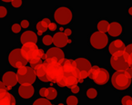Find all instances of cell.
<instances>
[{"mask_svg": "<svg viewBox=\"0 0 132 105\" xmlns=\"http://www.w3.org/2000/svg\"><path fill=\"white\" fill-rule=\"evenodd\" d=\"M20 52L22 56L34 66L40 64V60L44 58V52L34 43L24 44L20 48Z\"/></svg>", "mask_w": 132, "mask_h": 105, "instance_id": "cell-1", "label": "cell"}, {"mask_svg": "<svg viewBox=\"0 0 132 105\" xmlns=\"http://www.w3.org/2000/svg\"><path fill=\"white\" fill-rule=\"evenodd\" d=\"M48 82H57L63 77L62 65L57 59L48 58L44 62Z\"/></svg>", "mask_w": 132, "mask_h": 105, "instance_id": "cell-2", "label": "cell"}, {"mask_svg": "<svg viewBox=\"0 0 132 105\" xmlns=\"http://www.w3.org/2000/svg\"><path fill=\"white\" fill-rule=\"evenodd\" d=\"M128 55L124 51L113 54L110 58V65L117 72H125L129 67L128 65Z\"/></svg>", "mask_w": 132, "mask_h": 105, "instance_id": "cell-3", "label": "cell"}, {"mask_svg": "<svg viewBox=\"0 0 132 105\" xmlns=\"http://www.w3.org/2000/svg\"><path fill=\"white\" fill-rule=\"evenodd\" d=\"M132 79L125 72H116L111 77V82L115 89L127 90L131 85Z\"/></svg>", "mask_w": 132, "mask_h": 105, "instance_id": "cell-4", "label": "cell"}, {"mask_svg": "<svg viewBox=\"0 0 132 105\" xmlns=\"http://www.w3.org/2000/svg\"><path fill=\"white\" fill-rule=\"evenodd\" d=\"M16 75H18V82L21 84H32L35 82L37 78L34 69L27 65L18 69Z\"/></svg>", "mask_w": 132, "mask_h": 105, "instance_id": "cell-5", "label": "cell"}, {"mask_svg": "<svg viewBox=\"0 0 132 105\" xmlns=\"http://www.w3.org/2000/svg\"><path fill=\"white\" fill-rule=\"evenodd\" d=\"M54 18L56 23L59 25H68L73 19V13L70 8L67 7V6H60L55 11Z\"/></svg>", "mask_w": 132, "mask_h": 105, "instance_id": "cell-6", "label": "cell"}, {"mask_svg": "<svg viewBox=\"0 0 132 105\" xmlns=\"http://www.w3.org/2000/svg\"><path fill=\"white\" fill-rule=\"evenodd\" d=\"M109 44V38L107 35L100 32H95L90 36V45L93 48L101 50L104 49Z\"/></svg>", "mask_w": 132, "mask_h": 105, "instance_id": "cell-7", "label": "cell"}, {"mask_svg": "<svg viewBox=\"0 0 132 105\" xmlns=\"http://www.w3.org/2000/svg\"><path fill=\"white\" fill-rule=\"evenodd\" d=\"M8 62L11 64V66L18 69L26 66V64H27V61L21 55L20 48H16L10 52L8 55Z\"/></svg>", "mask_w": 132, "mask_h": 105, "instance_id": "cell-8", "label": "cell"}, {"mask_svg": "<svg viewBox=\"0 0 132 105\" xmlns=\"http://www.w3.org/2000/svg\"><path fill=\"white\" fill-rule=\"evenodd\" d=\"M62 65V72H63V76H75V77L78 78V67H77L76 62L70 59H65V61L63 62Z\"/></svg>", "mask_w": 132, "mask_h": 105, "instance_id": "cell-9", "label": "cell"}, {"mask_svg": "<svg viewBox=\"0 0 132 105\" xmlns=\"http://www.w3.org/2000/svg\"><path fill=\"white\" fill-rule=\"evenodd\" d=\"M44 58L48 59V58H56L58 60V62L61 64H63V62L65 61V54L60 48L57 47H51L47 50V52H46V55H44Z\"/></svg>", "mask_w": 132, "mask_h": 105, "instance_id": "cell-10", "label": "cell"}, {"mask_svg": "<svg viewBox=\"0 0 132 105\" xmlns=\"http://www.w3.org/2000/svg\"><path fill=\"white\" fill-rule=\"evenodd\" d=\"M72 40L68 39V36L63 32H56L53 36V44L57 48L65 47L68 44H71Z\"/></svg>", "mask_w": 132, "mask_h": 105, "instance_id": "cell-11", "label": "cell"}, {"mask_svg": "<svg viewBox=\"0 0 132 105\" xmlns=\"http://www.w3.org/2000/svg\"><path fill=\"white\" fill-rule=\"evenodd\" d=\"M18 82V75L14 72H6L2 76V83L7 87V90L11 89L13 86L16 85Z\"/></svg>", "mask_w": 132, "mask_h": 105, "instance_id": "cell-12", "label": "cell"}, {"mask_svg": "<svg viewBox=\"0 0 132 105\" xmlns=\"http://www.w3.org/2000/svg\"><path fill=\"white\" fill-rule=\"evenodd\" d=\"M93 80L95 81L96 83L98 84V85H104V84L107 83L109 80V72L104 68H99Z\"/></svg>", "mask_w": 132, "mask_h": 105, "instance_id": "cell-13", "label": "cell"}, {"mask_svg": "<svg viewBox=\"0 0 132 105\" xmlns=\"http://www.w3.org/2000/svg\"><path fill=\"white\" fill-rule=\"evenodd\" d=\"M35 90L32 84H21L18 88V94L23 99H30L34 95Z\"/></svg>", "mask_w": 132, "mask_h": 105, "instance_id": "cell-14", "label": "cell"}, {"mask_svg": "<svg viewBox=\"0 0 132 105\" xmlns=\"http://www.w3.org/2000/svg\"><path fill=\"white\" fill-rule=\"evenodd\" d=\"M0 105H16V99L6 89L0 91Z\"/></svg>", "mask_w": 132, "mask_h": 105, "instance_id": "cell-15", "label": "cell"}, {"mask_svg": "<svg viewBox=\"0 0 132 105\" xmlns=\"http://www.w3.org/2000/svg\"><path fill=\"white\" fill-rule=\"evenodd\" d=\"M123 31V26L119 22H112L109 24V28H108V33L113 37L119 36Z\"/></svg>", "mask_w": 132, "mask_h": 105, "instance_id": "cell-16", "label": "cell"}, {"mask_svg": "<svg viewBox=\"0 0 132 105\" xmlns=\"http://www.w3.org/2000/svg\"><path fill=\"white\" fill-rule=\"evenodd\" d=\"M33 69L36 72V75L37 76V78H39V80H41L42 82H48L47 76V72H46V66L44 62L35 65Z\"/></svg>", "mask_w": 132, "mask_h": 105, "instance_id": "cell-17", "label": "cell"}, {"mask_svg": "<svg viewBox=\"0 0 132 105\" xmlns=\"http://www.w3.org/2000/svg\"><path fill=\"white\" fill-rule=\"evenodd\" d=\"M20 41H21V43H23V45L27 43L37 44V34L34 33L33 31H26V32H24L21 36H20Z\"/></svg>", "mask_w": 132, "mask_h": 105, "instance_id": "cell-18", "label": "cell"}, {"mask_svg": "<svg viewBox=\"0 0 132 105\" xmlns=\"http://www.w3.org/2000/svg\"><path fill=\"white\" fill-rule=\"evenodd\" d=\"M77 64V67H78V71H85V72H87L91 69L92 64L86 58H83V57H80V58H78L75 60Z\"/></svg>", "mask_w": 132, "mask_h": 105, "instance_id": "cell-19", "label": "cell"}, {"mask_svg": "<svg viewBox=\"0 0 132 105\" xmlns=\"http://www.w3.org/2000/svg\"><path fill=\"white\" fill-rule=\"evenodd\" d=\"M125 48H126L125 44L123 43L121 40H114V41L109 45V52H110L111 55H113V54H115V52H117L124 51Z\"/></svg>", "mask_w": 132, "mask_h": 105, "instance_id": "cell-20", "label": "cell"}, {"mask_svg": "<svg viewBox=\"0 0 132 105\" xmlns=\"http://www.w3.org/2000/svg\"><path fill=\"white\" fill-rule=\"evenodd\" d=\"M50 20L48 19V18H44L43 20H41L40 22H38V23L37 24V29L38 32H40V33H44V32H46L47 29H48V25L49 24H50Z\"/></svg>", "mask_w": 132, "mask_h": 105, "instance_id": "cell-21", "label": "cell"}, {"mask_svg": "<svg viewBox=\"0 0 132 105\" xmlns=\"http://www.w3.org/2000/svg\"><path fill=\"white\" fill-rule=\"evenodd\" d=\"M57 97V91L55 88L53 87H49L46 89V93H45V98L49 100H55Z\"/></svg>", "mask_w": 132, "mask_h": 105, "instance_id": "cell-22", "label": "cell"}, {"mask_svg": "<svg viewBox=\"0 0 132 105\" xmlns=\"http://www.w3.org/2000/svg\"><path fill=\"white\" fill-rule=\"evenodd\" d=\"M109 23L107 21V20H100V21L97 23V29H98V32L100 33L105 34L106 32H108V28H109Z\"/></svg>", "mask_w": 132, "mask_h": 105, "instance_id": "cell-23", "label": "cell"}, {"mask_svg": "<svg viewBox=\"0 0 132 105\" xmlns=\"http://www.w3.org/2000/svg\"><path fill=\"white\" fill-rule=\"evenodd\" d=\"M86 96L90 100L96 99L97 97V91L95 88H89V89H87V91H86Z\"/></svg>", "mask_w": 132, "mask_h": 105, "instance_id": "cell-24", "label": "cell"}, {"mask_svg": "<svg viewBox=\"0 0 132 105\" xmlns=\"http://www.w3.org/2000/svg\"><path fill=\"white\" fill-rule=\"evenodd\" d=\"M124 52L128 55V65L132 68V45H128V46H126Z\"/></svg>", "mask_w": 132, "mask_h": 105, "instance_id": "cell-25", "label": "cell"}, {"mask_svg": "<svg viewBox=\"0 0 132 105\" xmlns=\"http://www.w3.org/2000/svg\"><path fill=\"white\" fill-rule=\"evenodd\" d=\"M121 105H132V96L125 95L120 100Z\"/></svg>", "mask_w": 132, "mask_h": 105, "instance_id": "cell-26", "label": "cell"}, {"mask_svg": "<svg viewBox=\"0 0 132 105\" xmlns=\"http://www.w3.org/2000/svg\"><path fill=\"white\" fill-rule=\"evenodd\" d=\"M67 104L68 105H78V99L74 95H70L67 98Z\"/></svg>", "mask_w": 132, "mask_h": 105, "instance_id": "cell-27", "label": "cell"}, {"mask_svg": "<svg viewBox=\"0 0 132 105\" xmlns=\"http://www.w3.org/2000/svg\"><path fill=\"white\" fill-rule=\"evenodd\" d=\"M50 104V101H48L46 98H39L37 101H34L33 105H49Z\"/></svg>", "mask_w": 132, "mask_h": 105, "instance_id": "cell-28", "label": "cell"}, {"mask_svg": "<svg viewBox=\"0 0 132 105\" xmlns=\"http://www.w3.org/2000/svg\"><path fill=\"white\" fill-rule=\"evenodd\" d=\"M98 69L99 68L97 66H92L91 69L87 72V77H89L90 79H94V77H95L96 74H97V72L98 71Z\"/></svg>", "mask_w": 132, "mask_h": 105, "instance_id": "cell-29", "label": "cell"}, {"mask_svg": "<svg viewBox=\"0 0 132 105\" xmlns=\"http://www.w3.org/2000/svg\"><path fill=\"white\" fill-rule=\"evenodd\" d=\"M42 42L45 45H50L53 43V37H51L50 35H45L42 38Z\"/></svg>", "mask_w": 132, "mask_h": 105, "instance_id": "cell-30", "label": "cell"}, {"mask_svg": "<svg viewBox=\"0 0 132 105\" xmlns=\"http://www.w3.org/2000/svg\"><path fill=\"white\" fill-rule=\"evenodd\" d=\"M11 31L13 32L14 34H18L21 31V25L19 24H14L11 26Z\"/></svg>", "mask_w": 132, "mask_h": 105, "instance_id": "cell-31", "label": "cell"}, {"mask_svg": "<svg viewBox=\"0 0 132 105\" xmlns=\"http://www.w3.org/2000/svg\"><path fill=\"white\" fill-rule=\"evenodd\" d=\"M6 15H7V10L5 6H0V18L6 17Z\"/></svg>", "mask_w": 132, "mask_h": 105, "instance_id": "cell-32", "label": "cell"}, {"mask_svg": "<svg viewBox=\"0 0 132 105\" xmlns=\"http://www.w3.org/2000/svg\"><path fill=\"white\" fill-rule=\"evenodd\" d=\"M11 4L14 7H20L22 6V4H23V2L22 1H12Z\"/></svg>", "mask_w": 132, "mask_h": 105, "instance_id": "cell-33", "label": "cell"}, {"mask_svg": "<svg viewBox=\"0 0 132 105\" xmlns=\"http://www.w3.org/2000/svg\"><path fill=\"white\" fill-rule=\"evenodd\" d=\"M20 25H21L22 28H27L29 26V22L27 20H22Z\"/></svg>", "mask_w": 132, "mask_h": 105, "instance_id": "cell-34", "label": "cell"}, {"mask_svg": "<svg viewBox=\"0 0 132 105\" xmlns=\"http://www.w3.org/2000/svg\"><path fill=\"white\" fill-rule=\"evenodd\" d=\"M70 89H71V91L73 92V93H78V91H79V87H78V85L73 86V87H71Z\"/></svg>", "mask_w": 132, "mask_h": 105, "instance_id": "cell-35", "label": "cell"}, {"mask_svg": "<svg viewBox=\"0 0 132 105\" xmlns=\"http://www.w3.org/2000/svg\"><path fill=\"white\" fill-rule=\"evenodd\" d=\"M48 29L50 30V31H55V30L56 29V25L54 23H50L48 25Z\"/></svg>", "mask_w": 132, "mask_h": 105, "instance_id": "cell-36", "label": "cell"}, {"mask_svg": "<svg viewBox=\"0 0 132 105\" xmlns=\"http://www.w3.org/2000/svg\"><path fill=\"white\" fill-rule=\"evenodd\" d=\"M125 72H126V74L132 79V68H131V67H128V68L125 71Z\"/></svg>", "mask_w": 132, "mask_h": 105, "instance_id": "cell-37", "label": "cell"}, {"mask_svg": "<svg viewBox=\"0 0 132 105\" xmlns=\"http://www.w3.org/2000/svg\"><path fill=\"white\" fill-rule=\"evenodd\" d=\"M64 34L67 35V36H69V35H72V30L70 29V28H67V29H65Z\"/></svg>", "mask_w": 132, "mask_h": 105, "instance_id": "cell-38", "label": "cell"}, {"mask_svg": "<svg viewBox=\"0 0 132 105\" xmlns=\"http://www.w3.org/2000/svg\"><path fill=\"white\" fill-rule=\"evenodd\" d=\"M46 89H47V88H41V89H40V91H39V93H40V95L42 96L43 98H45Z\"/></svg>", "mask_w": 132, "mask_h": 105, "instance_id": "cell-39", "label": "cell"}, {"mask_svg": "<svg viewBox=\"0 0 132 105\" xmlns=\"http://www.w3.org/2000/svg\"><path fill=\"white\" fill-rule=\"evenodd\" d=\"M128 15H129V16H132V6H130V7H128Z\"/></svg>", "mask_w": 132, "mask_h": 105, "instance_id": "cell-40", "label": "cell"}, {"mask_svg": "<svg viewBox=\"0 0 132 105\" xmlns=\"http://www.w3.org/2000/svg\"><path fill=\"white\" fill-rule=\"evenodd\" d=\"M37 35H42V33H40V32H38V33H37Z\"/></svg>", "mask_w": 132, "mask_h": 105, "instance_id": "cell-41", "label": "cell"}, {"mask_svg": "<svg viewBox=\"0 0 132 105\" xmlns=\"http://www.w3.org/2000/svg\"><path fill=\"white\" fill-rule=\"evenodd\" d=\"M58 105H64V104H62V103H60V104H58Z\"/></svg>", "mask_w": 132, "mask_h": 105, "instance_id": "cell-42", "label": "cell"}, {"mask_svg": "<svg viewBox=\"0 0 132 105\" xmlns=\"http://www.w3.org/2000/svg\"><path fill=\"white\" fill-rule=\"evenodd\" d=\"M49 105H53V104H51V103H50V104H49Z\"/></svg>", "mask_w": 132, "mask_h": 105, "instance_id": "cell-43", "label": "cell"}]
</instances>
